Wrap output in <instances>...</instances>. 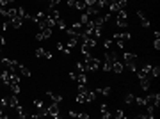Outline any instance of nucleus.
<instances>
[{"label":"nucleus","instance_id":"1","mask_svg":"<svg viewBox=\"0 0 160 119\" xmlns=\"http://www.w3.org/2000/svg\"><path fill=\"white\" fill-rule=\"evenodd\" d=\"M160 103V94L157 92V94H148V96L144 98V107L148 108V112L151 114V116H155V108L158 107Z\"/></svg>","mask_w":160,"mask_h":119},{"label":"nucleus","instance_id":"2","mask_svg":"<svg viewBox=\"0 0 160 119\" xmlns=\"http://www.w3.org/2000/svg\"><path fill=\"white\" fill-rule=\"evenodd\" d=\"M2 82L6 85H12V84H20V77L11 69H4L2 71Z\"/></svg>","mask_w":160,"mask_h":119},{"label":"nucleus","instance_id":"3","mask_svg":"<svg viewBox=\"0 0 160 119\" xmlns=\"http://www.w3.org/2000/svg\"><path fill=\"white\" fill-rule=\"evenodd\" d=\"M123 64L135 71V69H137V55H135L133 52H125V53H123Z\"/></svg>","mask_w":160,"mask_h":119},{"label":"nucleus","instance_id":"4","mask_svg":"<svg viewBox=\"0 0 160 119\" xmlns=\"http://www.w3.org/2000/svg\"><path fill=\"white\" fill-rule=\"evenodd\" d=\"M118 61V53L114 50H107L105 52V62H103V71H110L112 64Z\"/></svg>","mask_w":160,"mask_h":119},{"label":"nucleus","instance_id":"5","mask_svg":"<svg viewBox=\"0 0 160 119\" xmlns=\"http://www.w3.org/2000/svg\"><path fill=\"white\" fill-rule=\"evenodd\" d=\"M84 68H86V71H98L100 69V59L98 57H86V61H84Z\"/></svg>","mask_w":160,"mask_h":119},{"label":"nucleus","instance_id":"6","mask_svg":"<svg viewBox=\"0 0 160 119\" xmlns=\"http://www.w3.org/2000/svg\"><path fill=\"white\" fill-rule=\"evenodd\" d=\"M114 22H116L118 27H126V25H128V14H126L125 9L114 12Z\"/></svg>","mask_w":160,"mask_h":119},{"label":"nucleus","instance_id":"7","mask_svg":"<svg viewBox=\"0 0 160 119\" xmlns=\"http://www.w3.org/2000/svg\"><path fill=\"white\" fill-rule=\"evenodd\" d=\"M84 32H86V27H84L80 22L73 23V25L68 28V34L69 36H77V37H82V36H84Z\"/></svg>","mask_w":160,"mask_h":119},{"label":"nucleus","instance_id":"8","mask_svg":"<svg viewBox=\"0 0 160 119\" xmlns=\"http://www.w3.org/2000/svg\"><path fill=\"white\" fill-rule=\"evenodd\" d=\"M130 39L132 34H128V32H116L114 34V41L118 43V46H125V43H128Z\"/></svg>","mask_w":160,"mask_h":119},{"label":"nucleus","instance_id":"9","mask_svg":"<svg viewBox=\"0 0 160 119\" xmlns=\"http://www.w3.org/2000/svg\"><path fill=\"white\" fill-rule=\"evenodd\" d=\"M149 71H151V64H144L142 68L137 71V77H139V78H151Z\"/></svg>","mask_w":160,"mask_h":119},{"label":"nucleus","instance_id":"10","mask_svg":"<svg viewBox=\"0 0 160 119\" xmlns=\"http://www.w3.org/2000/svg\"><path fill=\"white\" fill-rule=\"evenodd\" d=\"M45 110H46V116H52V117H59V107H57V103H52V105H48Z\"/></svg>","mask_w":160,"mask_h":119},{"label":"nucleus","instance_id":"11","mask_svg":"<svg viewBox=\"0 0 160 119\" xmlns=\"http://www.w3.org/2000/svg\"><path fill=\"white\" fill-rule=\"evenodd\" d=\"M48 37H52V28H41V32L38 36H36V39L38 41H43V39H48Z\"/></svg>","mask_w":160,"mask_h":119},{"label":"nucleus","instance_id":"12","mask_svg":"<svg viewBox=\"0 0 160 119\" xmlns=\"http://www.w3.org/2000/svg\"><path fill=\"white\" fill-rule=\"evenodd\" d=\"M123 69H125V64L119 62V61H116V62L112 64V69H110V71H114L116 75H119V73H123Z\"/></svg>","mask_w":160,"mask_h":119},{"label":"nucleus","instance_id":"13","mask_svg":"<svg viewBox=\"0 0 160 119\" xmlns=\"http://www.w3.org/2000/svg\"><path fill=\"white\" fill-rule=\"evenodd\" d=\"M36 55L41 57V59H52V53L48 50H43V48H38L36 50Z\"/></svg>","mask_w":160,"mask_h":119},{"label":"nucleus","instance_id":"14","mask_svg":"<svg viewBox=\"0 0 160 119\" xmlns=\"http://www.w3.org/2000/svg\"><path fill=\"white\" fill-rule=\"evenodd\" d=\"M46 96L50 98L53 103H59V102H62V94H55V92H52V91H48L46 92Z\"/></svg>","mask_w":160,"mask_h":119},{"label":"nucleus","instance_id":"15","mask_svg":"<svg viewBox=\"0 0 160 119\" xmlns=\"http://www.w3.org/2000/svg\"><path fill=\"white\" fill-rule=\"evenodd\" d=\"M100 116H102L103 119H109L110 116H112V114H110V110H109V107H107V105H102V107H100Z\"/></svg>","mask_w":160,"mask_h":119},{"label":"nucleus","instance_id":"16","mask_svg":"<svg viewBox=\"0 0 160 119\" xmlns=\"http://www.w3.org/2000/svg\"><path fill=\"white\" fill-rule=\"evenodd\" d=\"M137 14H139V20H141V25H142L144 28H148V27H149V20L146 18V14H144L142 11H139Z\"/></svg>","mask_w":160,"mask_h":119},{"label":"nucleus","instance_id":"17","mask_svg":"<svg viewBox=\"0 0 160 119\" xmlns=\"http://www.w3.org/2000/svg\"><path fill=\"white\" fill-rule=\"evenodd\" d=\"M94 91H96V94H102V96H109V94H110V87H109V85H105V87H96Z\"/></svg>","mask_w":160,"mask_h":119},{"label":"nucleus","instance_id":"18","mask_svg":"<svg viewBox=\"0 0 160 119\" xmlns=\"http://www.w3.org/2000/svg\"><path fill=\"white\" fill-rule=\"evenodd\" d=\"M86 0H77V4H75V9H78V11H86Z\"/></svg>","mask_w":160,"mask_h":119},{"label":"nucleus","instance_id":"19","mask_svg":"<svg viewBox=\"0 0 160 119\" xmlns=\"http://www.w3.org/2000/svg\"><path fill=\"white\" fill-rule=\"evenodd\" d=\"M86 91H78V94H77V103H86Z\"/></svg>","mask_w":160,"mask_h":119},{"label":"nucleus","instance_id":"20","mask_svg":"<svg viewBox=\"0 0 160 119\" xmlns=\"http://www.w3.org/2000/svg\"><path fill=\"white\" fill-rule=\"evenodd\" d=\"M16 112H18V117H27V110H25V108L22 107V105H18L16 107Z\"/></svg>","mask_w":160,"mask_h":119},{"label":"nucleus","instance_id":"21","mask_svg":"<svg viewBox=\"0 0 160 119\" xmlns=\"http://www.w3.org/2000/svg\"><path fill=\"white\" fill-rule=\"evenodd\" d=\"M141 80V87L144 91H149V78H139Z\"/></svg>","mask_w":160,"mask_h":119},{"label":"nucleus","instance_id":"22","mask_svg":"<svg viewBox=\"0 0 160 119\" xmlns=\"http://www.w3.org/2000/svg\"><path fill=\"white\" fill-rule=\"evenodd\" d=\"M133 102H135V96H133L132 92H128V94L125 96V103H126V105H132Z\"/></svg>","mask_w":160,"mask_h":119},{"label":"nucleus","instance_id":"23","mask_svg":"<svg viewBox=\"0 0 160 119\" xmlns=\"http://www.w3.org/2000/svg\"><path fill=\"white\" fill-rule=\"evenodd\" d=\"M149 75H151V77H158V75H160V68L151 64V71H149Z\"/></svg>","mask_w":160,"mask_h":119},{"label":"nucleus","instance_id":"24","mask_svg":"<svg viewBox=\"0 0 160 119\" xmlns=\"http://www.w3.org/2000/svg\"><path fill=\"white\" fill-rule=\"evenodd\" d=\"M9 87H11L12 94H20V91H22V89H20V84H12V85H9Z\"/></svg>","mask_w":160,"mask_h":119},{"label":"nucleus","instance_id":"25","mask_svg":"<svg viewBox=\"0 0 160 119\" xmlns=\"http://www.w3.org/2000/svg\"><path fill=\"white\" fill-rule=\"evenodd\" d=\"M91 50H92V48H89L87 45H82V53H84L86 57H89V55H91Z\"/></svg>","mask_w":160,"mask_h":119},{"label":"nucleus","instance_id":"26","mask_svg":"<svg viewBox=\"0 0 160 119\" xmlns=\"http://www.w3.org/2000/svg\"><path fill=\"white\" fill-rule=\"evenodd\" d=\"M112 116H114L116 119H125L126 116H125V112H123V110H116L114 114H112Z\"/></svg>","mask_w":160,"mask_h":119},{"label":"nucleus","instance_id":"27","mask_svg":"<svg viewBox=\"0 0 160 119\" xmlns=\"http://www.w3.org/2000/svg\"><path fill=\"white\" fill-rule=\"evenodd\" d=\"M135 105H139V107H144V98L142 96H135Z\"/></svg>","mask_w":160,"mask_h":119},{"label":"nucleus","instance_id":"28","mask_svg":"<svg viewBox=\"0 0 160 119\" xmlns=\"http://www.w3.org/2000/svg\"><path fill=\"white\" fill-rule=\"evenodd\" d=\"M77 117H80V119H87V117H89V114H86V112H77Z\"/></svg>","mask_w":160,"mask_h":119},{"label":"nucleus","instance_id":"29","mask_svg":"<svg viewBox=\"0 0 160 119\" xmlns=\"http://www.w3.org/2000/svg\"><path fill=\"white\" fill-rule=\"evenodd\" d=\"M153 48H155V50H158V48H160V39H155V43H153Z\"/></svg>","mask_w":160,"mask_h":119},{"label":"nucleus","instance_id":"30","mask_svg":"<svg viewBox=\"0 0 160 119\" xmlns=\"http://www.w3.org/2000/svg\"><path fill=\"white\" fill-rule=\"evenodd\" d=\"M12 0H0V6H9Z\"/></svg>","mask_w":160,"mask_h":119},{"label":"nucleus","instance_id":"31","mask_svg":"<svg viewBox=\"0 0 160 119\" xmlns=\"http://www.w3.org/2000/svg\"><path fill=\"white\" fill-rule=\"evenodd\" d=\"M153 37H155V39H160V32H158V30H157V32H153Z\"/></svg>","mask_w":160,"mask_h":119},{"label":"nucleus","instance_id":"32","mask_svg":"<svg viewBox=\"0 0 160 119\" xmlns=\"http://www.w3.org/2000/svg\"><path fill=\"white\" fill-rule=\"evenodd\" d=\"M0 117H7V114H4V112H2V108H0Z\"/></svg>","mask_w":160,"mask_h":119},{"label":"nucleus","instance_id":"33","mask_svg":"<svg viewBox=\"0 0 160 119\" xmlns=\"http://www.w3.org/2000/svg\"><path fill=\"white\" fill-rule=\"evenodd\" d=\"M0 52H2V45H0Z\"/></svg>","mask_w":160,"mask_h":119}]
</instances>
